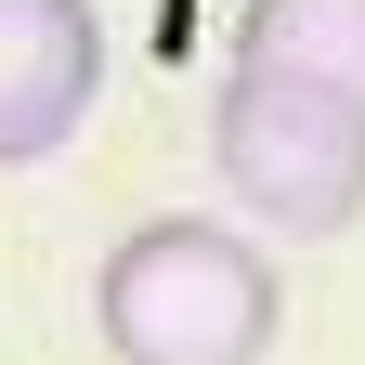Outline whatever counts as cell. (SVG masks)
Returning <instances> with one entry per match:
<instances>
[{"label":"cell","mask_w":365,"mask_h":365,"mask_svg":"<svg viewBox=\"0 0 365 365\" xmlns=\"http://www.w3.org/2000/svg\"><path fill=\"white\" fill-rule=\"evenodd\" d=\"M235 66L300 78V91L365 118V0H248L235 14Z\"/></svg>","instance_id":"obj_4"},{"label":"cell","mask_w":365,"mask_h":365,"mask_svg":"<svg viewBox=\"0 0 365 365\" xmlns=\"http://www.w3.org/2000/svg\"><path fill=\"white\" fill-rule=\"evenodd\" d=\"M105 105V14L91 0H0V170L66 157Z\"/></svg>","instance_id":"obj_3"},{"label":"cell","mask_w":365,"mask_h":365,"mask_svg":"<svg viewBox=\"0 0 365 365\" xmlns=\"http://www.w3.org/2000/svg\"><path fill=\"white\" fill-rule=\"evenodd\" d=\"M274 327H287L274 248L248 222H209V209L130 222L105 248V274H91L105 365H274Z\"/></svg>","instance_id":"obj_1"},{"label":"cell","mask_w":365,"mask_h":365,"mask_svg":"<svg viewBox=\"0 0 365 365\" xmlns=\"http://www.w3.org/2000/svg\"><path fill=\"white\" fill-rule=\"evenodd\" d=\"M209 182L248 209V235H352L365 222V118L327 105L300 78H261V66H222L209 91Z\"/></svg>","instance_id":"obj_2"}]
</instances>
